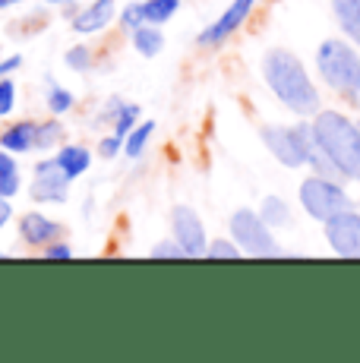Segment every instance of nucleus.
<instances>
[{"label": "nucleus", "instance_id": "1", "mask_svg": "<svg viewBox=\"0 0 360 363\" xmlns=\"http://www.w3.org/2000/svg\"><path fill=\"white\" fill-rule=\"evenodd\" d=\"M262 79H266L269 92L275 95L291 114L297 117H313L322 108L320 89L313 86L303 60L288 48H272L262 57Z\"/></svg>", "mask_w": 360, "mask_h": 363}, {"label": "nucleus", "instance_id": "2", "mask_svg": "<svg viewBox=\"0 0 360 363\" xmlns=\"http://www.w3.org/2000/svg\"><path fill=\"white\" fill-rule=\"evenodd\" d=\"M313 139L342 180H360V130L342 111H316Z\"/></svg>", "mask_w": 360, "mask_h": 363}, {"label": "nucleus", "instance_id": "3", "mask_svg": "<svg viewBox=\"0 0 360 363\" xmlns=\"http://www.w3.org/2000/svg\"><path fill=\"white\" fill-rule=\"evenodd\" d=\"M316 69H320L322 82L332 92L344 95V99H360V54L357 45L344 38H325L316 48Z\"/></svg>", "mask_w": 360, "mask_h": 363}, {"label": "nucleus", "instance_id": "4", "mask_svg": "<svg viewBox=\"0 0 360 363\" xmlns=\"http://www.w3.org/2000/svg\"><path fill=\"white\" fill-rule=\"evenodd\" d=\"M297 196H300L303 212H307L313 221H322V225L329 218H335L338 212H348V208H354L351 196L344 193L342 180L325 177V174H310V177L300 184Z\"/></svg>", "mask_w": 360, "mask_h": 363}, {"label": "nucleus", "instance_id": "5", "mask_svg": "<svg viewBox=\"0 0 360 363\" xmlns=\"http://www.w3.org/2000/svg\"><path fill=\"white\" fill-rule=\"evenodd\" d=\"M231 240L247 256H279L281 253L272 237V228L262 221L259 212H250V208H237L231 215Z\"/></svg>", "mask_w": 360, "mask_h": 363}, {"label": "nucleus", "instance_id": "6", "mask_svg": "<svg viewBox=\"0 0 360 363\" xmlns=\"http://www.w3.org/2000/svg\"><path fill=\"white\" fill-rule=\"evenodd\" d=\"M266 149L275 155V162H281L285 167H303L307 158H303V139L297 127H281V123H266L259 130Z\"/></svg>", "mask_w": 360, "mask_h": 363}, {"label": "nucleus", "instance_id": "7", "mask_svg": "<svg viewBox=\"0 0 360 363\" xmlns=\"http://www.w3.org/2000/svg\"><path fill=\"white\" fill-rule=\"evenodd\" d=\"M29 196L35 202H67L70 196V177L60 171V164L54 158L47 162H38L35 171H32V186H29Z\"/></svg>", "mask_w": 360, "mask_h": 363}, {"label": "nucleus", "instance_id": "8", "mask_svg": "<svg viewBox=\"0 0 360 363\" xmlns=\"http://www.w3.org/2000/svg\"><path fill=\"white\" fill-rule=\"evenodd\" d=\"M325 240L338 256L360 259V212L348 208V212H338L335 218L325 221Z\"/></svg>", "mask_w": 360, "mask_h": 363}, {"label": "nucleus", "instance_id": "9", "mask_svg": "<svg viewBox=\"0 0 360 363\" xmlns=\"http://www.w3.org/2000/svg\"><path fill=\"white\" fill-rule=\"evenodd\" d=\"M171 231H174V240L184 247L186 256H193V259L206 256V250H209V243H206V228L190 206H177L174 212H171Z\"/></svg>", "mask_w": 360, "mask_h": 363}, {"label": "nucleus", "instance_id": "10", "mask_svg": "<svg viewBox=\"0 0 360 363\" xmlns=\"http://www.w3.org/2000/svg\"><path fill=\"white\" fill-rule=\"evenodd\" d=\"M253 6H256V0H234L231 6H227L225 13L215 19V23L209 26L203 35H199V45L203 48H215V45H221V41H227L234 32L240 29V26L247 23V16L253 13Z\"/></svg>", "mask_w": 360, "mask_h": 363}, {"label": "nucleus", "instance_id": "11", "mask_svg": "<svg viewBox=\"0 0 360 363\" xmlns=\"http://www.w3.org/2000/svg\"><path fill=\"white\" fill-rule=\"evenodd\" d=\"M60 234H64V225L51 221L41 212H26L23 218H19V237H23L29 247H47L51 240H60Z\"/></svg>", "mask_w": 360, "mask_h": 363}, {"label": "nucleus", "instance_id": "12", "mask_svg": "<svg viewBox=\"0 0 360 363\" xmlns=\"http://www.w3.org/2000/svg\"><path fill=\"white\" fill-rule=\"evenodd\" d=\"M114 16H117L114 0H95V4H89L86 10H79L73 16V29L79 35H95V32L108 29L114 23Z\"/></svg>", "mask_w": 360, "mask_h": 363}, {"label": "nucleus", "instance_id": "13", "mask_svg": "<svg viewBox=\"0 0 360 363\" xmlns=\"http://www.w3.org/2000/svg\"><path fill=\"white\" fill-rule=\"evenodd\" d=\"M35 130H38V121H19L13 127H6L0 133V149L13 152V155H23V152H32L35 149Z\"/></svg>", "mask_w": 360, "mask_h": 363}, {"label": "nucleus", "instance_id": "14", "mask_svg": "<svg viewBox=\"0 0 360 363\" xmlns=\"http://www.w3.org/2000/svg\"><path fill=\"white\" fill-rule=\"evenodd\" d=\"M332 16L338 29L360 48V0H332Z\"/></svg>", "mask_w": 360, "mask_h": 363}, {"label": "nucleus", "instance_id": "15", "mask_svg": "<svg viewBox=\"0 0 360 363\" xmlns=\"http://www.w3.org/2000/svg\"><path fill=\"white\" fill-rule=\"evenodd\" d=\"M54 162L60 164V171H64L67 177L76 180L79 174L89 171V164H92V152H89L86 145H60V152L54 155Z\"/></svg>", "mask_w": 360, "mask_h": 363}, {"label": "nucleus", "instance_id": "16", "mask_svg": "<svg viewBox=\"0 0 360 363\" xmlns=\"http://www.w3.org/2000/svg\"><path fill=\"white\" fill-rule=\"evenodd\" d=\"M130 35H133V48L142 54V57H155V54H162L164 35H162L158 26L142 23V26H136V29H130Z\"/></svg>", "mask_w": 360, "mask_h": 363}, {"label": "nucleus", "instance_id": "17", "mask_svg": "<svg viewBox=\"0 0 360 363\" xmlns=\"http://www.w3.org/2000/svg\"><path fill=\"white\" fill-rule=\"evenodd\" d=\"M23 186V177H19V167L13 162V152L0 149V196L4 199H13Z\"/></svg>", "mask_w": 360, "mask_h": 363}, {"label": "nucleus", "instance_id": "18", "mask_svg": "<svg viewBox=\"0 0 360 363\" xmlns=\"http://www.w3.org/2000/svg\"><path fill=\"white\" fill-rule=\"evenodd\" d=\"M259 215H262V221H266L269 228H285V225H291V208H288V202L281 199V196H266V199H262Z\"/></svg>", "mask_w": 360, "mask_h": 363}, {"label": "nucleus", "instance_id": "19", "mask_svg": "<svg viewBox=\"0 0 360 363\" xmlns=\"http://www.w3.org/2000/svg\"><path fill=\"white\" fill-rule=\"evenodd\" d=\"M152 133H155V123H152V121L136 123V127L130 130V136H123V155H127V158H140L145 152V145H149Z\"/></svg>", "mask_w": 360, "mask_h": 363}, {"label": "nucleus", "instance_id": "20", "mask_svg": "<svg viewBox=\"0 0 360 363\" xmlns=\"http://www.w3.org/2000/svg\"><path fill=\"white\" fill-rule=\"evenodd\" d=\"M64 136H67V130H64V123H60L57 117H51V121H41L38 130H35V149L38 152L54 149V145L64 143Z\"/></svg>", "mask_w": 360, "mask_h": 363}, {"label": "nucleus", "instance_id": "21", "mask_svg": "<svg viewBox=\"0 0 360 363\" xmlns=\"http://www.w3.org/2000/svg\"><path fill=\"white\" fill-rule=\"evenodd\" d=\"M180 10V0H142V19L152 26H164Z\"/></svg>", "mask_w": 360, "mask_h": 363}, {"label": "nucleus", "instance_id": "22", "mask_svg": "<svg viewBox=\"0 0 360 363\" xmlns=\"http://www.w3.org/2000/svg\"><path fill=\"white\" fill-rule=\"evenodd\" d=\"M47 111H51L54 117H60V114H67V111H73V92H67L64 86H57V82H54L51 89H47Z\"/></svg>", "mask_w": 360, "mask_h": 363}, {"label": "nucleus", "instance_id": "23", "mask_svg": "<svg viewBox=\"0 0 360 363\" xmlns=\"http://www.w3.org/2000/svg\"><path fill=\"white\" fill-rule=\"evenodd\" d=\"M136 121H140V104H120V111L114 114V121H111V127H114L117 136H127L130 130L136 127Z\"/></svg>", "mask_w": 360, "mask_h": 363}, {"label": "nucleus", "instance_id": "24", "mask_svg": "<svg viewBox=\"0 0 360 363\" xmlns=\"http://www.w3.org/2000/svg\"><path fill=\"white\" fill-rule=\"evenodd\" d=\"M64 60H67V67H70V69H76V73H89V69L95 67L92 51H89L86 45H76V48H70Z\"/></svg>", "mask_w": 360, "mask_h": 363}, {"label": "nucleus", "instance_id": "25", "mask_svg": "<svg viewBox=\"0 0 360 363\" xmlns=\"http://www.w3.org/2000/svg\"><path fill=\"white\" fill-rule=\"evenodd\" d=\"M149 256L152 259H180V256H186V253H184V247H180L174 237H168V240L155 243V247L149 250Z\"/></svg>", "mask_w": 360, "mask_h": 363}, {"label": "nucleus", "instance_id": "26", "mask_svg": "<svg viewBox=\"0 0 360 363\" xmlns=\"http://www.w3.org/2000/svg\"><path fill=\"white\" fill-rule=\"evenodd\" d=\"M13 108H16V82L10 76H4L0 79V117L13 114Z\"/></svg>", "mask_w": 360, "mask_h": 363}, {"label": "nucleus", "instance_id": "27", "mask_svg": "<svg viewBox=\"0 0 360 363\" xmlns=\"http://www.w3.org/2000/svg\"><path fill=\"white\" fill-rule=\"evenodd\" d=\"M206 256H212V259H240V247L234 240H212Z\"/></svg>", "mask_w": 360, "mask_h": 363}, {"label": "nucleus", "instance_id": "28", "mask_svg": "<svg viewBox=\"0 0 360 363\" xmlns=\"http://www.w3.org/2000/svg\"><path fill=\"white\" fill-rule=\"evenodd\" d=\"M117 152H123V136H101V143H99V155L105 158V162H111V158L117 155Z\"/></svg>", "mask_w": 360, "mask_h": 363}, {"label": "nucleus", "instance_id": "29", "mask_svg": "<svg viewBox=\"0 0 360 363\" xmlns=\"http://www.w3.org/2000/svg\"><path fill=\"white\" fill-rule=\"evenodd\" d=\"M120 23L127 26V29H136V26H142L145 19H142V4H127L120 10Z\"/></svg>", "mask_w": 360, "mask_h": 363}, {"label": "nucleus", "instance_id": "30", "mask_svg": "<svg viewBox=\"0 0 360 363\" xmlns=\"http://www.w3.org/2000/svg\"><path fill=\"white\" fill-rule=\"evenodd\" d=\"M73 256V250L67 247V243H60V240H51L45 247V259H70Z\"/></svg>", "mask_w": 360, "mask_h": 363}, {"label": "nucleus", "instance_id": "31", "mask_svg": "<svg viewBox=\"0 0 360 363\" xmlns=\"http://www.w3.org/2000/svg\"><path fill=\"white\" fill-rule=\"evenodd\" d=\"M23 67V57H19V54H13V57H6L4 64H0V79H4V76H10L13 69H19Z\"/></svg>", "mask_w": 360, "mask_h": 363}, {"label": "nucleus", "instance_id": "32", "mask_svg": "<svg viewBox=\"0 0 360 363\" xmlns=\"http://www.w3.org/2000/svg\"><path fill=\"white\" fill-rule=\"evenodd\" d=\"M13 218V206H10V199H4L0 196V231H4V225Z\"/></svg>", "mask_w": 360, "mask_h": 363}, {"label": "nucleus", "instance_id": "33", "mask_svg": "<svg viewBox=\"0 0 360 363\" xmlns=\"http://www.w3.org/2000/svg\"><path fill=\"white\" fill-rule=\"evenodd\" d=\"M16 4H23V0H0V10H10V6H16Z\"/></svg>", "mask_w": 360, "mask_h": 363}, {"label": "nucleus", "instance_id": "34", "mask_svg": "<svg viewBox=\"0 0 360 363\" xmlns=\"http://www.w3.org/2000/svg\"><path fill=\"white\" fill-rule=\"evenodd\" d=\"M47 4H73V0H47Z\"/></svg>", "mask_w": 360, "mask_h": 363}, {"label": "nucleus", "instance_id": "35", "mask_svg": "<svg viewBox=\"0 0 360 363\" xmlns=\"http://www.w3.org/2000/svg\"><path fill=\"white\" fill-rule=\"evenodd\" d=\"M354 123H357V130H360V117H357V121H354Z\"/></svg>", "mask_w": 360, "mask_h": 363}]
</instances>
